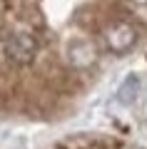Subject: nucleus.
Returning <instances> with one entry per match:
<instances>
[{
	"label": "nucleus",
	"instance_id": "3",
	"mask_svg": "<svg viewBox=\"0 0 147 149\" xmlns=\"http://www.w3.org/2000/svg\"><path fill=\"white\" fill-rule=\"evenodd\" d=\"M137 92H140V80L137 77H127L120 87V100L122 102H135L137 100Z\"/></svg>",
	"mask_w": 147,
	"mask_h": 149
},
{
	"label": "nucleus",
	"instance_id": "5",
	"mask_svg": "<svg viewBox=\"0 0 147 149\" xmlns=\"http://www.w3.org/2000/svg\"><path fill=\"white\" fill-rule=\"evenodd\" d=\"M60 149H63V147H60Z\"/></svg>",
	"mask_w": 147,
	"mask_h": 149
},
{
	"label": "nucleus",
	"instance_id": "1",
	"mask_svg": "<svg viewBox=\"0 0 147 149\" xmlns=\"http://www.w3.org/2000/svg\"><path fill=\"white\" fill-rule=\"evenodd\" d=\"M102 40H105V45L112 50V52L122 55V52H127V50L135 47L137 30L127 20H115V22H110V25L102 30Z\"/></svg>",
	"mask_w": 147,
	"mask_h": 149
},
{
	"label": "nucleus",
	"instance_id": "2",
	"mask_svg": "<svg viewBox=\"0 0 147 149\" xmlns=\"http://www.w3.org/2000/svg\"><path fill=\"white\" fill-rule=\"evenodd\" d=\"M65 57L72 67H90V65L97 60V50L90 40H70L68 47H65Z\"/></svg>",
	"mask_w": 147,
	"mask_h": 149
},
{
	"label": "nucleus",
	"instance_id": "4",
	"mask_svg": "<svg viewBox=\"0 0 147 149\" xmlns=\"http://www.w3.org/2000/svg\"><path fill=\"white\" fill-rule=\"evenodd\" d=\"M135 3H147V0H135Z\"/></svg>",
	"mask_w": 147,
	"mask_h": 149
}]
</instances>
